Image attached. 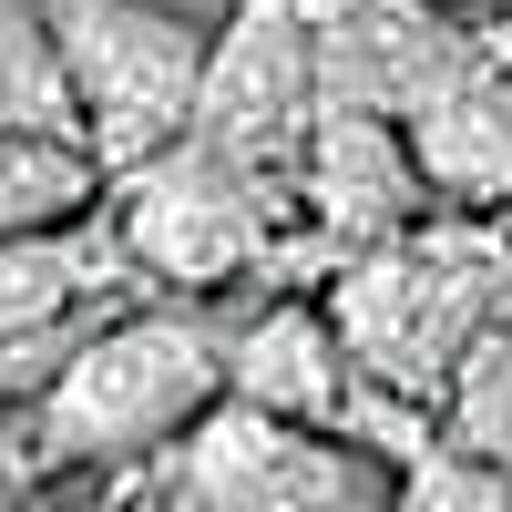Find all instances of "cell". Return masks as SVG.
<instances>
[{"mask_svg": "<svg viewBox=\"0 0 512 512\" xmlns=\"http://www.w3.org/2000/svg\"><path fill=\"white\" fill-rule=\"evenodd\" d=\"M216 400H226V318L205 297L113 308L31 390V451L52 472H123V461H154Z\"/></svg>", "mask_w": 512, "mask_h": 512, "instance_id": "obj_1", "label": "cell"}, {"mask_svg": "<svg viewBox=\"0 0 512 512\" xmlns=\"http://www.w3.org/2000/svg\"><path fill=\"white\" fill-rule=\"evenodd\" d=\"M502 287L512 256L492 236H451V226H400L379 246H349V277L328 287V328L349 369L390 400H441L461 349L482 328H502Z\"/></svg>", "mask_w": 512, "mask_h": 512, "instance_id": "obj_2", "label": "cell"}, {"mask_svg": "<svg viewBox=\"0 0 512 512\" xmlns=\"http://www.w3.org/2000/svg\"><path fill=\"white\" fill-rule=\"evenodd\" d=\"M154 461H164L154 482L164 512H400L410 502L400 451L338 431V420L256 410V400L195 410Z\"/></svg>", "mask_w": 512, "mask_h": 512, "instance_id": "obj_3", "label": "cell"}, {"mask_svg": "<svg viewBox=\"0 0 512 512\" xmlns=\"http://www.w3.org/2000/svg\"><path fill=\"white\" fill-rule=\"evenodd\" d=\"M103 195H113L103 216H113L123 256H134V277L175 287V297H226L236 277H256L277 256V216H287V185L246 175L236 154L195 144V134L103 175Z\"/></svg>", "mask_w": 512, "mask_h": 512, "instance_id": "obj_4", "label": "cell"}, {"mask_svg": "<svg viewBox=\"0 0 512 512\" xmlns=\"http://www.w3.org/2000/svg\"><path fill=\"white\" fill-rule=\"evenodd\" d=\"M41 11H52L62 82H72L82 144H93L103 175H123V164H144L154 144L185 134L216 21L175 11V0H41Z\"/></svg>", "mask_w": 512, "mask_h": 512, "instance_id": "obj_5", "label": "cell"}, {"mask_svg": "<svg viewBox=\"0 0 512 512\" xmlns=\"http://www.w3.org/2000/svg\"><path fill=\"white\" fill-rule=\"evenodd\" d=\"M318 113V52H308V11L297 0H236V11L205 31V72H195V113L185 134L236 154L246 175L287 185L297 144H308Z\"/></svg>", "mask_w": 512, "mask_h": 512, "instance_id": "obj_6", "label": "cell"}, {"mask_svg": "<svg viewBox=\"0 0 512 512\" xmlns=\"http://www.w3.org/2000/svg\"><path fill=\"white\" fill-rule=\"evenodd\" d=\"M297 216H308L328 246H379L431 216V185H420V164L400 144L390 113H349V103H318L308 113V144H297Z\"/></svg>", "mask_w": 512, "mask_h": 512, "instance_id": "obj_7", "label": "cell"}, {"mask_svg": "<svg viewBox=\"0 0 512 512\" xmlns=\"http://www.w3.org/2000/svg\"><path fill=\"white\" fill-rule=\"evenodd\" d=\"M400 144L420 164V185H431V205H451V216H502L512 205V62L492 41H472V52L400 113Z\"/></svg>", "mask_w": 512, "mask_h": 512, "instance_id": "obj_8", "label": "cell"}, {"mask_svg": "<svg viewBox=\"0 0 512 512\" xmlns=\"http://www.w3.org/2000/svg\"><path fill=\"white\" fill-rule=\"evenodd\" d=\"M226 400L287 410V420H338L349 431L359 369H349V349H338L318 297H277L256 318H226Z\"/></svg>", "mask_w": 512, "mask_h": 512, "instance_id": "obj_9", "label": "cell"}, {"mask_svg": "<svg viewBox=\"0 0 512 512\" xmlns=\"http://www.w3.org/2000/svg\"><path fill=\"white\" fill-rule=\"evenodd\" d=\"M93 256H123L113 216L93 205V216L72 226H21L0 236V338H41V328H72V318H103L123 308V277H93Z\"/></svg>", "mask_w": 512, "mask_h": 512, "instance_id": "obj_10", "label": "cell"}, {"mask_svg": "<svg viewBox=\"0 0 512 512\" xmlns=\"http://www.w3.org/2000/svg\"><path fill=\"white\" fill-rule=\"evenodd\" d=\"M103 205V164L82 134H0V236L72 226Z\"/></svg>", "mask_w": 512, "mask_h": 512, "instance_id": "obj_11", "label": "cell"}, {"mask_svg": "<svg viewBox=\"0 0 512 512\" xmlns=\"http://www.w3.org/2000/svg\"><path fill=\"white\" fill-rule=\"evenodd\" d=\"M0 134H82L41 0H0Z\"/></svg>", "mask_w": 512, "mask_h": 512, "instance_id": "obj_12", "label": "cell"}, {"mask_svg": "<svg viewBox=\"0 0 512 512\" xmlns=\"http://www.w3.org/2000/svg\"><path fill=\"white\" fill-rule=\"evenodd\" d=\"M451 410H461V441H472L492 472L512 482V318L482 328L472 349H461V369H451Z\"/></svg>", "mask_w": 512, "mask_h": 512, "instance_id": "obj_13", "label": "cell"}, {"mask_svg": "<svg viewBox=\"0 0 512 512\" xmlns=\"http://www.w3.org/2000/svg\"><path fill=\"white\" fill-rule=\"evenodd\" d=\"M297 11H308V0H297ZM318 11H328V0H318Z\"/></svg>", "mask_w": 512, "mask_h": 512, "instance_id": "obj_14", "label": "cell"}, {"mask_svg": "<svg viewBox=\"0 0 512 512\" xmlns=\"http://www.w3.org/2000/svg\"><path fill=\"white\" fill-rule=\"evenodd\" d=\"M451 11H472V0H451Z\"/></svg>", "mask_w": 512, "mask_h": 512, "instance_id": "obj_15", "label": "cell"}]
</instances>
